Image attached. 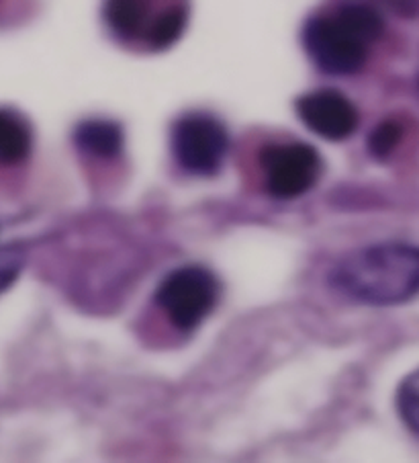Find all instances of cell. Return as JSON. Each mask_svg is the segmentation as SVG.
I'll return each mask as SVG.
<instances>
[{
	"label": "cell",
	"instance_id": "1",
	"mask_svg": "<svg viewBox=\"0 0 419 463\" xmlns=\"http://www.w3.org/2000/svg\"><path fill=\"white\" fill-rule=\"evenodd\" d=\"M340 296L367 306H399L419 296V246L380 242L346 254L331 269Z\"/></svg>",
	"mask_w": 419,
	"mask_h": 463
},
{
	"label": "cell",
	"instance_id": "2",
	"mask_svg": "<svg viewBox=\"0 0 419 463\" xmlns=\"http://www.w3.org/2000/svg\"><path fill=\"white\" fill-rule=\"evenodd\" d=\"M385 33V21L375 5L346 0L325 14H313L303 27V45L325 74L352 76L368 60V50Z\"/></svg>",
	"mask_w": 419,
	"mask_h": 463
},
{
	"label": "cell",
	"instance_id": "3",
	"mask_svg": "<svg viewBox=\"0 0 419 463\" xmlns=\"http://www.w3.org/2000/svg\"><path fill=\"white\" fill-rule=\"evenodd\" d=\"M219 281L205 267L186 265L170 271L156 289V304L182 333H192L207 320L219 299Z\"/></svg>",
	"mask_w": 419,
	"mask_h": 463
},
{
	"label": "cell",
	"instance_id": "4",
	"mask_svg": "<svg viewBox=\"0 0 419 463\" xmlns=\"http://www.w3.org/2000/svg\"><path fill=\"white\" fill-rule=\"evenodd\" d=\"M174 160L195 176H215L229 152V134L211 113L189 111L174 121L170 131Z\"/></svg>",
	"mask_w": 419,
	"mask_h": 463
},
{
	"label": "cell",
	"instance_id": "5",
	"mask_svg": "<svg viewBox=\"0 0 419 463\" xmlns=\"http://www.w3.org/2000/svg\"><path fill=\"white\" fill-rule=\"evenodd\" d=\"M260 168L270 195L294 199L315 187L323 171V162L320 152L305 142H278L264 146Z\"/></svg>",
	"mask_w": 419,
	"mask_h": 463
},
{
	"label": "cell",
	"instance_id": "6",
	"mask_svg": "<svg viewBox=\"0 0 419 463\" xmlns=\"http://www.w3.org/2000/svg\"><path fill=\"white\" fill-rule=\"evenodd\" d=\"M294 111L305 126L323 140L344 142L360 123L358 109L340 90L320 89L299 97Z\"/></svg>",
	"mask_w": 419,
	"mask_h": 463
},
{
	"label": "cell",
	"instance_id": "7",
	"mask_svg": "<svg viewBox=\"0 0 419 463\" xmlns=\"http://www.w3.org/2000/svg\"><path fill=\"white\" fill-rule=\"evenodd\" d=\"M150 0H105L103 19L111 33L121 42H135L145 37L156 17L150 14Z\"/></svg>",
	"mask_w": 419,
	"mask_h": 463
},
{
	"label": "cell",
	"instance_id": "8",
	"mask_svg": "<svg viewBox=\"0 0 419 463\" xmlns=\"http://www.w3.org/2000/svg\"><path fill=\"white\" fill-rule=\"evenodd\" d=\"M74 144L90 158L115 160L121 156L123 146H126V134L117 121L87 119L76 126Z\"/></svg>",
	"mask_w": 419,
	"mask_h": 463
},
{
	"label": "cell",
	"instance_id": "9",
	"mask_svg": "<svg viewBox=\"0 0 419 463\" xmlns=\"http://www.w3.org/2000/svg\"><path fill=\"white\" fill-rule=\"evenodd\" d=\"M33 148V131L27 119L13 109H0V165H21Z\"/></svg>",
	"mask_w": 419,
	"mask_h": 463
},
{
	"label": "cell",
	"instance_id": "10",
	"mask_svg": "<svg viewBox=\"0 0 419 463\" xmlns=\"http://www.w3.org/2000/svg\"><path fill=\"white\" fill-rule=\"evenodd\" d=\"M186 23H189V6L182 3H174L164 9V13L160 14L154 23L150 33L145 37V45L150 50H168L181 40Z\"/></svg>",
	"mask_w": 419,
	"mask_h": 463
},
{
	"label": "cell",
	"instance_id": "11",
	"mask_svg": "<svg viewBox=\"0 0 419 463\" xmlns=\"http://www.w3.org/2000/svg\"><path fill=\"white\" fill-rule=\"evenodd\" d=\"M403 134H405V128L399 119L380 121L368 136V154L380 162L389 160L393 152L399 148Z\"/></svg>",
	"mask_w": 419,
	"mask_h": 463
},
{
	"label": "cell",
	"instance_id": "12",
	"mask_svg": "<svg viewBox=\"0 0 419 463\" xmlns=\"http://www.w3.org/2000/svg\"><path fill=\"white\" fill-rule=\"evenodd\" d=\"M397 411L405 427L419 437V369L409 373L399 385Z\"/></svg>",
	"mask_w": 419,
	"mask_h": 463
},
{
	"label": "cell",
	"instance_id": "13",
	"mask_svg": "<svg viewBox=\"0 0 419 463\" xmlns=\"http://www.w3.org/2000/svg\"><path fill=\"white\" fill-rule=\"evenodd\" d=\"M23 265H25V254L19 246H0V293L17 281Z\"/></svg>",
	"mask_w": 419,
	"mask_h": 463
},
{
	"label": "cell",
	"instance_id": "14",
	"mask_svg": "<svg viewBox=\"0 0 419 463\" xmlns=\"http://www.w3.org/2000/svg\"><path fill=\"white\" fill-rule=\"evenodd\" d=\"M377 3L399 17H417L419 14V0H377Z\"/></svg>",
	"mask_w": 419,
	"mask_h": 463
}]
</instances>
